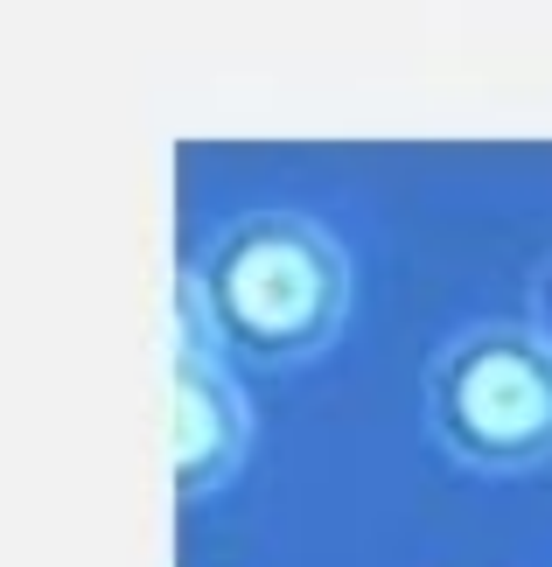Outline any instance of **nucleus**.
<instances>
[{"instance_id":"nucleus-3","label":"nucleus","mask_w":552,"mask_h":567,"mask_svg":"<svg viewBox=\"0 0 552 567\" xmlns=\"http://www.w3.org/2000/svg\"><path fill=\"white\" fill-rule=\"evenodd\" d=\"M246 449H252V406L217 358L204 288L183 267L175 274V491H183V505H204L225 491L246 470Z\"/></svg>"},{"instance_id":"nucleus-2","label":"nucleus","mask_w":552,"mask_h":567,"mask_svg":"<svg viewBox=\"0 0 552 567\" xmlns=\"http://www.w3.org/2000/svg\"><path fill=\"white\" fill-rule=\"evenodd\" d=\"M419 421L461 470L552 463V343L532 322H469L419 379Z\"/></svg>"},{"instance_id":"nucleus-1","label":"nucleus","mask_w":552,"mask_h":567,"mask_svg":"<svg viewBox=\"0 0 552 567\" xmlns=\"http://www.w3.org/2000/svg\"><path fill=\"white\" fill-rule=\"evenodd\" d=\"M217 351L238 364H301L336 343L350 316V259L308 210H246L196 259Z\"/></svg>"},{"instance_id":"nucleus-4","label":"nucleus","mask_w":552,"mask_h":567,"mask_svg":"<svg viewBox=\"0 0 552 567\" xmlns=\"http://www.w3.org/2000/svg\"><path fill=\"white\" fill-rule=\"evenodd\" d=\"M532 330L552 343V259H545V267L532 274Z\"/></svg>"}]
</instances>
